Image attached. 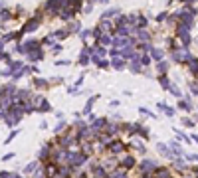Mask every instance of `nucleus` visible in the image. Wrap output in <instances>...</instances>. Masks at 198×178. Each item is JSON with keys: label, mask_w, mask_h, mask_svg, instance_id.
<instances>
[{"label": "nucleus", "mask_w": 198, "mask_h": 178, "mask_svg": "<svg viewBox=\"0 0 198 178\" xmlns=\"http://www.w3.org/2000/svg\"><path fill=\"white\" fill-rule=\"evenodd\" d=\"M123 164H125V166H133V158H125V160H123Z\"/></svg>", "instance_id": "obj_5"}, {"label": "nucleus", "mask_w": 198, "mask_h": 178, "mask_svg": "<svg viewBox=\"0 0 198 178\" xmlns=\"http://www.w3.org/2000/svg\"><path fill=\"white\" fill-rule=\"evenodd\" d=\"M159 69H160V71H167V69H168V63H159Z\"/></svg>", "instance_id": "obj_2"}, {"label": "nucleus", "mask_w": 198, "mask_h": 178, "mask_svg": "<svg viewBox=\"0 0 198 178\" xmlns=\"http://www.w3.org/2000/svg\"><path fill=\"white\" fill-rule=\"evenodd\" d=\"M194 141H196V143H198V137H194Z\"/></svg>", "instance_id": "obj_7"}, {"label": "nucleus", "mask_w": 198, "mask_h": 178, "mask_svg": "<svg viewBox=\"0 0 198 178\" xmlns=\"http://www.w3.org/2000/svg\"><path fill=\"white\" fill-rule=\"evenodd\" d=\"M190 69H192L194 73H198V62H192V63H190Z\"/></svg>", "instance_id": "obj_1"}, {"label": "nucleus", "mask_w": 198, "mask_h": 178, "mask_svg": "<svg viewBox=\"0 0 198 178\" xmlns=\"http://www.w3.org/2000/svg\"><path fill=\"white\" fill-rule=\"evenodd\" d=\"M153 56L159 59V57H163V52H160V50H154V52H153Z\"/></svg>", "instance_id": "obj_4"}, {"label": "nucleus", "mask_w": 198, "mask_h": 178, "mask_svg": "<svg viewBox=\"0 0 198 178\" xmlns=\"http://www.w3.org/2000/svg\"><path fill=\"white\" fill-rule=\"evenodd\" d=\"M159 150H160L163 154H168V148H167V147H163V144H159Z\"/></svg>", "instance_id": "obj_3"}, {"label": "nucleus", "mask_w": 198, "mask_h": 178, "mask_svg": "<svg viewBox=\"0 0 198 178\" xmlns=\"http://www.w3.org/2000/svg\"><path fill=\"white\" fill-rule=\"evenodd\" d=\"M192 158H194V160H196V162H198V154H192Z\"/></svg>", "instance_id": "obj_6"}]
</instances>
